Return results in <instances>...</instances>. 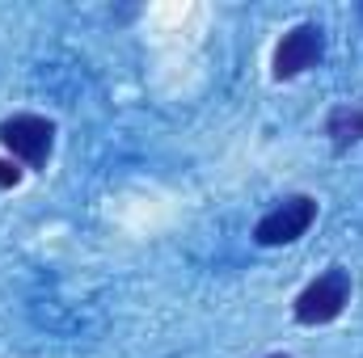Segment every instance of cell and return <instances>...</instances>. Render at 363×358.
Here are the masks:
<instances>
[{"instance_id":"6","label":"cell","mask_w":363,"mask_h":358,"mask_svg":"<svg viewBox=\"0 0 363 358\" xmlns=\"http://www.w3.org/2000/svg\"><path fill=\"white\" fill-rule=\"evenodd\" d=\"M21 181V165L17 161H0V185H17Z\"/></svg>"},{"instance_id":"7","label":"cell","mask_w":363,"mask_h":358,"mask_svg":"<svg viewBox=\"0 0 363 358\" xmlns=\"http://www.w3.org/2000/svg\"><path fill=\"white\" fill-rule=\"evenodd\" d=\"M267 358H291V354H283V350H279V354H267Z\"/></svg>"},{"instance_id":"1","label":"cell","mask_w":363,"mask_h":358,"mask_svg":"<svg viewBox=\"0 0 363 358\" xmlns=\"http://www.w3.org/2000/svg\"><path fill=\"white\" fill-rule=\"evenodd\" d=\"M351 291H355V287H351V270H342V266L321 270V274L296 295V304H291L296 325H308V329H317V325H334V321L347 312Z\"/></svg>"},{"instance_id":"5","label":"cell","mask_w":363,"mask_h":358,"mask_svg":"<svg viewBox=\"0 0 363 358\" xmlns=\"http://www.w3.org/2000/svg\"><path fill=\"white\" fill-rule=\"evenodd\" d=\"M325 135H330L334 152H347V148L363 144V101H355V105H334L330 118H325Z\"/></svg>"},{"instance_id":"3","label":"cell","mask_w":363,"mask_h":358,"mask_svg":"<svg viewBox=\"0 0 363 358\" xmlns=\"http://www.w3.org/2000/svg\"><path fill=\"white\" fill-rule=\"evenodd\" d=\"M313 224H317V198L313 194H287L254 224V241L262 249H283V245H296L300 236H308Z\"/></svg>"},{"instance_id":"4","label":"cell","mask_w":363,"mask_h":358,"mask_svg":"<svg viewBox=\"0 0 363 358\" xmlns=\"http://www.w3.org/2000/svg\"><path fill=\"white\" fill-rule=\"evenodd\" d=\"M325 55V30L317 21H300L291 25L279 42H274V59H271V76L274 81H296L308 68H317Z\"/></svg>"},{"instance_id":"2","label":"cell","mask_w":363,"mask_h":358,"mask_svg":"<svg viewBox=\"0 0 363 358\" xmlns=\"http://www.w3.org/2000/svg\"><path fill=\"white\" fill-rule=\"evenodd\" d=\"M0 148L9 152V161L43 173L55 152V122L43 114H13L0 122Z\"/></svg>"}]
</instances>
